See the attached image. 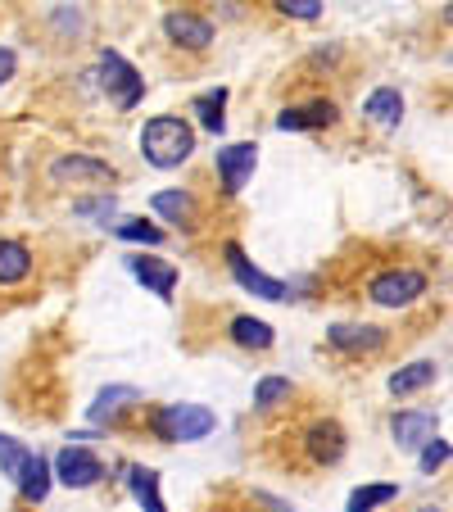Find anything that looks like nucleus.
Here are the masks:
<instances>
[{
    "label": "nucleus",
    "instance_id": "19",
    "mask_svg": "<svg viewBox=\"0 0 453 512\" xmlns=\"http://www.w3.org/2000/svg\"><path fill=\"white\" fill-rule=\"evenodd\" d=\"M127 485H132L136 503H141L145 512H168L164 499H159V476L150 472V467H132V472H127Z\"/></svg>",
    "mask_w": 453,
    "mask_h": 512
},
{
    "label": "nucleus",
    "instance_id": "13",
    "mask_svg": "<svg viewBox=\"0 0 453 512\" xmlns=\"http://www.w3.org/2000/svg\"><path fill=\"white\" fill-rule=\"evenodd\" d=\"M141 404V390L136 386H109L96 395V404H91V422H118L123 413H132V408Z\"/></svg>",
    "mask_w": 453,
    "mask_h": 512
},
{
    "label": "nucleus",
    "instance_id": "9",
    "mask_svg": "<svg viewBox=\"0 0 453 512\" xmlns=\"http://www.w3.org/2000/svg\"><path fill=\"white\" fill-rule=\"evenodd\" d=\"M50 177H55V182H91V186H100V182H114V168L100 164V159H87V155H64V159L50 164Z\"/></svg>",
    "mask_w": 453,
    "mask_h": 512
},
{
    "label": "nucleus",
    "instance_id": "7",
    "mask_svg": "<svg viewBox=\"0 0 453 512\" xmlns=\"http://www.w3.org/2000/svg\"><path fill=\"white\" fill-rule=\"evenodd\" d=\"M222 254H227V268H232V277L241 281L250 295H259V300H286V286H281L277 277H268V272H259L250 259H245V250L236 241L222 245Z\"/></svg>",
    "mask_w": 453,
    "mask_h": 512
},
{
    "label": "nucleus",
    "instance_id": "10",
    "mask_svg": "<svg viewBox=\"0 0 453 512\" xmlns=\"http://www.w3.org/2000/svg\"><path fill=\"white\" fill-rule=\"evenodd\" d=\"M340 118V109L331 100H313V105H299V109H286L277 114V127L281 132H313V127H331Z\"/></svg>",
    "mask_w": 453,
    "mask_h": 512
},
{
    "label": "nucleus",
    "instance_id": "11",
    "mask_svg": "<svg viewBox=\"0 0 453 512\" xmlns=\"http://www.w3.org/2000/svg\"><path fill=\"white\" fill-rule=\"evenodd\" d=\"M127 268H132L136 281H145V286L155 290L159 300H173V290H177V268H173V263H159V259H145V254H132V259H127Z\"/></svg>",
    "mask_w": 453,
    "mask_h": 512
},
{
    "label": "nucleus",
    "instance_id": "22",
    "mask_svg": "<svg viewBox=\"0 0 453 512\" xmlns=\"http://www.w3.org/2000/svg\"><path fill=\"white\" fill-rule=\"evenodd\" d=\"M19 490H23V499H28V503H41L50 494V463L41 454H32V463H28V472H23Z\"/></svg>",
    "mask_w": 453,
    "mask_h": 512
},
{
    "label": "nucleus",
    "instance_id": "31",
    "mask_svg": "<svg viewBox=\"0 0 453 512\" xmlns=\"http://www.w3.org/2000/svg\"><path fill=\"white\" fill-rule=\"evenodd\" d=\"M14 64H19V59H14V50L0 46V82H10V78H14Z\"/></svg>",
    "mask_w": 453,
    "mask_h": 512
},
{
    "label": "nucleus",
    "instance_id": "29",
    "mask_svg": "<svg viewBox=\"0 0 453 512\" xmlns=\"http://www.w3.org/2000/svg\"><path fill=\"white\" fill-rule=\"evenodd\" d=\"M73 209H78L82 218H114L118 204H114V195H100V200H78Z\"/></svg>",
    "mask_w": 453,
    "mask_h": 512
},
{
    "label": "nucleus",
    "instance_id": "20",
    "mask_svg": "<svg viewBox=\"0 0 453 512\" xmlns=\"http://www.w3.org/2000/svg\"><path fill=\"white\" fill-rule=\"evenodd\" d=\"M399 499V485H358L354 494H349L345 512H376V508H386V503Z\"/></svg>",
    "mask_w": 453,
    "mask_h": 512
},
{
    "label": "nucleus",
    "instance_id": "2",
    "mask_svg": "<svg viewBox=\"0 0 453 512\" xmlns=\"http://www.w3.org/2000/svg\"><path fill=\"white\" fill-rule=\"evenodd\" d=\"M150 431L168 445H191V440H204V435L218 431V413L204 404H164L150 413Z\"/></svg>",
    "mask_w": 453,
    "mask_h": 512
},
{
    "label": "nucleus",
    "instance_id": "17",
    "mask_svg": "<svg viewBox=\"0 0 453 512\" xmlns=\"http://www.w3.org/2000/svg\"><path fill=\"white\" fill-rule=\"evenodd\" d=\"M363 114L372 118V123H381V127H395L399 118H404V96H399L395 87H376L372 96H367Z\"/></svg>",
    "mask_w": 453,
    "mask_h": 512
},
{
    "label": "nucleus",
    "instance_id": "5",
    "mask_svg": "<svg viewBox=\"0 0 453 512\" xmlns=\"http://www.w3.org/2000/svg\"><path fill=\"white\" fill-rule=\"evenodd\" d=\"M299 445H304V454H309L313 467H331V463L345 458V426L331 422V417H318V422L304 431Z\"/></svg>",
    "mask_w": 453,
    "mask_h": 512
},
{
    "label": "nucleus",
    "instance_id": "21",
    "mask_svg": "<svg viewBox=\"0 0 453 512\" xmlns=\"http://www.w3.org/2000/svg\"><path fill=\"white\" fill-rule=\"evenodd\" d=\"M435 381V363H413V368H399L390 377V395H417Z\"/></svg>",
    "mask_w": 453,
    "mask_h": 512
},
{
    "label": "nucleus",
    "instance_id": "1",
    "mask_svg": "<svg viewBox=\"0 0 453 512\" xmlns=\"http://www.w3.org/2000/svg\"><path fill=\"white\" fill-rule=\"evenodd\" d=\"M141 155L155 168H182L195 155V127L177 114H159L141 127Z\"/></svg>",
    "mask_w": 453,
    "mask_h": 512
},
{
    "label": "nucleus",
    "instance_id": "18",
    "mask_svg": "<svg viewBox=\"0 0 453 512\" xmlns=\"http://www.w3.org/2000/svg\"><path fill=\"white\" fill-rule=\"evenodd\" d=\"M150 209L159 213V218H168V223H195V200L186 191H159L155 200H150Z\"/></svg>",
    "mask_w": 453,
    "mask_h": 512
},
{
    "label": "nucleus",
    "instance_id": "24",
    "mask_svg": "<svg viewBox=\"0 0 453 512\" xmlns=\"http://www.w3.org/2000/svg\"><path fill=\"white\" fill-rule=\"evenodd\" d=\"M227 336H232L236 345H245V349H268L272 345V327L268 322H259V318H236Z\"/></svg>",
    "mask_w": 453,
    "mask_h": 512
},
{
    "label": "nucleus",
    "instance_id": "27",
    "mask_svg": "<svg viewBox=\"0 0 453 512\" xmlns=\"http://www.w3.org/2000/svg\"><path fill=\"white\" fill-rule=\"evenodd\" d=\"M281 399H290V381L286 377H263L259 386H254V404L259 408H272V404H281Z\"/></svg>",
    "mask_w": 453,
    "mask_h": 512
},
{
    "label": "nucleus",
    "instance_id": "32",
    "mask_svg": "<svg viewBox=\"0 0 453 512\" xmlns=\"http://www.w3.org/2000/svg\"><path fill=\"white\" fill-rule=\"evenodd\" d=\"M422 512H444V508H422Z\"/></svg>",
    "mask_w": 453,
    "mask_h": 512
},
{
    "label": "nucleus",
    "instance_id": "14",
    "mask_svg": "<svg viewBox=\"0 0 453 512\" xmlns=\"http://www.w3.org/2000/svg\"><path fill=\"white\" fill-rule=\"evenodd\" d=\"M327 340L340 349V354L363 358V354H376V349L386 345V331L381 327H331Z\"/></svg>",
    "mask_w": 453,
    "mask_h": 512
},
{
    "label": "nucleus",
    "instance_id": "30",
    "mask_svg": "<svg viewBox=\"0 0 453 512\" xmlns=\"http://www.w3.org/2000/svg\"><path fill=\"white\" fill-rule=\"evenodd\" d=\"M281 14H290V19H318V0H281Z\"/></svg>",
    "mask_w": 453,
    "mask_h": 512
},
{
    "label": "nucleus",
    "instance_id": "28",
    "mask_svg": "<svg viewBox=\"0 0 453 512\" xmlns=\"http://www.w3.org/2000/svg\"><path fill=\"white\" fill-rule=\"evenodd\" d=\"M444 463H449V440H440V435H431V440H426V445H422V472H426V476H435Z\"/></svg>",
    "mask_w": 453,
    "mask_h": 512
},
{
    "label": "nucleus",
    "instance_id": "26",
    "mask_svg": "<svg viewBox=\"0 0 453 512\" xmlns=\"http://www.w3.org/2000/svg\"><path fill=\"white\" fill-rule=\"evenodd\" d=\"M123 241H141V245H164V232L159 227H150V223H141V218H127V223H118L114 227Z\"/></svg>",
    "mask_w": 453,
    "mask_h": 512
},
{
    "label": "nucleus",
    "instance_id": "3",
    "mask_svg": "<svg viewBox=\"0 0 453 512\" xmlns=\"http://www.w3.org/2000/svg\"><path fill=\"white\" fill-rule=\"evenodd\" d=\"M367 295H372V304L404 309V304H413L417 295H426V272H417V268H390V272H381V277H372Z\"/></svg>",
    "mask_w": 453,
    "mask_h": 512
},
{
    "label": "nucleus",
    "instance_id": "25",
    "mask_svg": "<svg viewBox=\"0 0 453 512\" xmlns=\"http://www.w3.org/2000/svg\"><path fill=\"white\" fill-rule=\"evenodd\" d=\"M195 114H200V123L209 127V132H222V123H227V118H222V109H227V91H204V96H195Z\"/></svg>",
    "mask_w": 453,
    "mask_h": 512
},
{
    "label": "nucleus",
    "instance_id": "15",
    "mask_svg": "<svg viewBox=\"0 0 453 512\" xmlns=\"http://www.w3.org/2000/svg\"><path fill=\"white\" fill-rule=\"evenodd\" d=\"M390 431H395L399 449H422L435 435V417L431 413H399L395 422H390Z\"/></svg>",
    "mask_w": 453,
    "mask_h": 512
},
{
    "label": "nucleus",
    "instance_id": "16",
    "mask_svg": "<svg viewBox=\"0 0 453 512\" xmlns=\"http://www.w3.org/2000/svg\"><path fill=\"white\" fill-rule=\"evenodd\" d=\"M32 277V250L23 241H0V286H19Z\"/></svg>",
    "mask_w": 453,
    "mask_h": 512
},
{
    "label": "nucleus",
    "instance_id": "8",
    "mask_svg": "<svg viewBox=\"0 0 453 512\" xmlns=\"http://www.w3.org/2000/svg\"><path fill=\"white\" fill-rule=\"evenodd\" d=\"M55 476L68 490H87V485H96L100 476H105V463H100L91 449L68 445V449H59V458H55Z\"/></svg>",
    "mask_w": 453,
    "mask_h": 512
},
{
    "label": "nucleus",
    "instance_id": "4",
    "mask_svg": "<svg viewBox=\"0 0 453 512\" xmlns=\"http://www.w3.org/2000/svg\"><path fill=\"white\" fill-rule=\"evenodd\" d=\"M100 73H105V91L114 96L118 109H136V105H141L145 78L136 73L132 64H127L123 55H118V50H105V55H100Z\"/></svg>",
    "mask_w": 453,
    "mask_h": 512
},
{
    "label": "nucleus",
    "instance_id": "23",
    "mask_svg": "<svg viewBox=\"0 0 453 512\" xmlns=\"http://www.w3.org/2000/svg\"><path fill=\"white\" fill-rule=\"evenodd\" d=\"M28 463H32L28 449H23L19 440H14V435H0V472H5L14 485H19V481H23V472H28Z\"/></svg>",
    "mask_w": 453,
    "mask_h": 512
},
{
    "label": "nucleus",
    "instance_id": "12",
    "mask_svg": "<svg viewBox=\"0 0 453 512\" xmlns=\"http://www.w3.org/2000/svg\"><path fill=\"white\" fill-rule=\"evenodd\" d=\"M164 32L177 41V46H186V50H204L213 41V28H209V19H200V14H168L164 19Z\"/></svg>",
    "mask_w": 453,
    "mask_h": 512
},
{
    "label": "nucleus",
    "instance_id": "6",
    "mask_svg": "<svg viewBox=\"0 0 453 512\" xmlns=\"http://www.w3.org/2000/svg\"><path fill=\"white\" fill-rule=\"evenodd\" d=\"M254 164H259V145L254 141H236L227 150H218V177L227 195H241L245 182L254 177Z\"/></svg>",
    "mask_w": 453,
    "mask_h": 512
}]
</instances>
